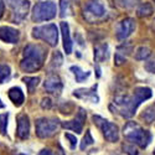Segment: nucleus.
I'll list each match as a JSON object with an SVG mask.
<instances>
[{
    "label": "nucleus",
    "mask_w": 155,
    "mask_h": 155,
    "mask_svg": "<svg viewBox=\"0 0 155 155\" xmlns=\"http://www.w3.org/2000/svg\"><path fill=\"white\" fill-rule=\"evenodd\" d=\"M154 155H155V150H154Z\"/></svg>",
    "instance_id": "obj_39"
},
{
    "label": "nucleus",
    "mask_w": 155,
    "mask_h": 155,
    "mask_svg": "<svg viewBox=\"0 0 155 155\" xmlns=\"http://www.w3.org/2000/svg\"><path fill=\"white\" fill-rule=\"evenodd\" d=\"M18 155H24V154H18Z\"/></svg>",
    "instance_id": "obj_38"
},
{
    "label": "nucleus",
    "mask_w": 155,
    "mask_h": 155,
    "mask_svg": "<svg viewBox=\"0 0 155 155\" xmlns=\"http://www.w3.org/2000/svg\"><path fill=\"white\" fill-rule=\"evenodd\" d=\"M66 137L68 140H70V145H71V149H74L76 148V144H77V139H76V137L74 135H72V134H70V133H66Z\"/></svg>",
    "instance_id": "obj_32"
},
{
    "label": "nucleus",
    "mask_w": 155,
    "mask_h": 155,
    "mask_svg": "<svg viewBox=\"0 0 155 155\" xmlns=\"http://www.w3.org/2000/svg\"><path fill=\"white\" fill-rule=\"evenodd\" d=\"M10 77V67L6 64H0V83H4Z\"/></svg>",
    "instance_id": "obj_26"
},
{
    "label": "nucleus",
    "mask_w": 155,
    "mask_h": 155,
    "mask_svg": "<svg viewBox=\"0 0 155 155\" xmlns=\"http://www.w3.org/2000/svg\"><path fill=\"white\" fill-rule=\"evenodd\" d=\"M62 81L58 76L56 74H52L46 78V81L44 82V88L48 93H60L62 91Z\"/></svg>",
    "instance_id": "obj_14"
},
{
    "label": "nucleus",
    "mask_w": 155,
    "mask_h": 155,
    "mask_svg": "<svg viewBox=\"0 0 155 155\" xmlns=\"http://www.w3.org/2000/svg\"><path fill=\"white\" fill-rule=\"evenodd\" d=\"M140 101L133 96H118L115 97L110 104V109L114 113L120 114L124 118H132L135 114L137 108L140 104Z\"/></svg>",
    "instance_id": "obj_2"
},
{
    "label": "nucleus",
    "mask_w": 155,
    "mask_h": 155,
    "mask_svg": "<svg viewBox=\"0 0 155 155\" xmlns=\"http://www.w3.org/2000/svg\"><path fill=\"white\" fill-rule=\"evenodd\" d=\"M62 64V56L60 52H56L52 57V66L54 67H60Z\"/></svg>",
    "instance_id": "obj_30"
},
{
    "label": "nucleus",
    "mask_w": 155,
    "mask_h": 155,
    "mask_svg": "<svg viewBox=\"0 0 155 155\" xmlns=\"http://www.w3.org/2000/svg\"><path fill=\"white\" fill-rule=\"evenodd\" d=\"M123 149L128 155H138V150L134 145H124Z\"/></svg>",
    "instance_id": "obj_31"
},
{
    "label": "nucleus",
    "mask_w": 155,
    "mask_h": 155,
    "mask_svg": "<svg viewBox=\"0 0 155 155\" xmlns=\"http://www.w3.org/2000/svg\"><path fill=\"white\" fill-rule=\"evenodd\" d=\"M107 11L101 0H88L84 6V16L91 22L101 20L106 16Z\"/></svg>",
    "instance_id": "obj_7"
},
{
    "label": "nucleus",
    "mask_w": 155,
    "mask_h": 155,
    "mask_svg": "<svg viewBox=\"0 0 155 155\" xmlns=\"http://www.w3.org/2000/svg\"><path fill=\"white\" fill-rule=\"evenodd\" d=\"M16 134L20 139H28L30 134V122L26 114H20L18 117V130Z\"/></svg>",
    "instance_id": "obj_13"
},
{
    "label": "nucleus",
    "mask_w": 155,
    "mask_h": 155,
    "mask_svg": "<svg viewBox=\"0 0 155 155\" xmlns=\"http://www.w3.org/2000/svg\"><path fill=\"white\" fill-rule=\"evenodd\" d=\"M4 8H5L4 2H3V0H0V18H2L3 14H4Z\"/></svg>",
    "instance_id": "obj_36"
},
{
    "label": "nucleus",
    "mask_w": 155,
    "mask_h": 155,
    "mask_svg": "<svg viewBox=\"0 0 155 155\" xmlns=\"http://www.w3.org/2000/svg\"><path fill=\"white\" fill-rule=\"evenodd\" d=\"M46 50L40 45H28L24 48V58L20 62V68L24 72H36L45 62Z\"/></svg>",
    "instance_id": "obj_1"
},
{
    "label": "nucleus",
    "mask_w": 155,
    "mask_h": 155,
    "mask_svg": "<svg viewBox=\"0 0 155 155\" xmlns=\"http://www.w3.org/2000/svg\"><path fill=\"white\" fill-rule=\"evenodd\" d=\"M60 128L57 118H40L36 120V135L41 139L51 138Z\"/></svg>",
    "instance_id": "obj_6"
},
{
    "label": "nucleus",
    "mask_w": 155,
    "mask_h": 155,
    "mask_svg": "<svg viewBox=\"0 0 155 155\" xmlns=\"http://www.w3.org/2000/svg\"><path fill=\"white\" fill-rule=\"evenodd\" d=\"M73 96L77 98H81L84 101H89L97 103L98 102V96H97V84L91 87V88H81L77 89V91L73 92Z\"/></svg>",
    "instance_id": "obj_12"
},
{
    "label": "nucleus",
    "mask_w": 155,
    "mask_h": 155,
    "mask_svg": "<svg viewBox=\"0 0 155 155\" xmlns=\"http://www.w3.org/2000/svg\"><path fill=\"white\" fill-rule=\"evenodd\" d=\"M20 31L10 26H0V40L8 44H18Z\"/></svg>",
    "instance_id": "obj_10"
},
{
    "label": "nucleus",
    "mask_w": 155,
    "mask_h": 155,
    "mask_svg": "<svg viewBox=\"0 0 155 155\" xmlns=\"http://www.w3.org/2000/svg\"><path fill=\"white\" fill-rule=\"evenodd\" d=\"M144 67H145V70H147L148 72L155 73V57L148 60V61L145 62V64H144Z\"/></svg>",
    "instance_id": "obj_29"
},
{
    "label": "nucleus",
    "mask_w": 155,
    "mask_h": 155,
    "mask_svg": "<svg viewBox=\"0 0 155 155\" xmlns=\"http://www.w3.org/2000/svg\"><path fill=\"white\" fill-rule=\"evenodd\" d=\"M141 119H144L147 123H153L155 120V103L144 109L141 113Z\"/></svg>",
    "instance_id": "obj_21"
},
{
    "label": "nucleus",
    "mask_w": 155,
    "mask_h": 155,
    "mask_svg": "<svg viewBox=\"0 0 155 155\" xmlns=\"http://www.w3.org/2000/svg\"><path fill=\"white\" fill-rule=\"evenodd\" d=\"M71 71L73 72L77 82H83V81H86L88 77H89V74H91L88 71L84 72V71H83L81 67H78V66H72V67H71Z\"/></svg>",
    "instance_id": "obj_20"
},
{
    "label": "nucleus",
    "mask_w": 155,
    "mask_h": 155,
    "mask_svg": "<svg viewBox=\"0 0 155 155\" xmlns=\"http://www.w3.org/2000/svg\"><path fill=\"white\" fill-rule=\"evenodd\" d=\"M151 55V51L149 47H145V46H140L137 51H135V58L139 60V61H144L147 58H149Z\"/></svg>",
    "instance_id": "obj_22"
},
{
    "label": "nucleus",
    "mask_w": 155,
    "mask_h": 155,
    "mask_svg": "<svg viewBox=\"0 0 155 155\" xmlns=\"http://www.w3.org/2000/svg\"><path fill=\"white\" fill-rule=\"evenodd\" d=\"M153 14V6L151 4L149 3H144V4H141L138 9V15L140 18H148Z\"/></svg>",
    "instance_id": "obj_23"
},
{
    "label": "nucleus",
    "mask_w": 155,
    "mask_h": 155,
    "mask_svg": "<svg viewBox=\"0 0 155 155\" xmlns=\"http://www.w3.org/2000/svg\"><path fill=\"white\" fill-rule=\"evenodd\" d=\"M8 117H9V114H8V113L0 114V134H2V135H6Z\"/></svg>",
    "instance_id": "obj_27"
},
{
    "label": "nucleus",
    "mask_w": 155,
    "mask_h": 155,
    "mask_svg": "<svg viewBox=\"0 0 155 155\" xmlns=\"http://www.w3.org/2000/svg\"><path fill=\"white\" fill-rule=\"evenodd\" d=\"M21 2H22V0H8L9 5H10V6H12V8H16Z\"/></svg>",
    "instance_id": "obj_34"
},
{
    "label": "nucleus",
    "mask_w": 155,
    "mask_h": 155,
    "mask_svg": "<svg viewBox=\"0 0 155 155\" xmlns=\"http://www.w3.org/2000/svg\"><path fill=\"white\" fill-rule=\"evenodd\" d=\"M135 30V21L134 19L132 18H125L123 19L117 26V31H115V34H117V38L118 40H125V38H128L129 36H130Z\"/></svg>",
    "instance_id": "obj_9"
},
{
    "label": "nucleus",
    "mask_w": 155,
    "mask_h": 155,
    "mask_svg": "<svg viewBox=\"0 0 155 155\" xmlns=\"http://www.w3.org/2000/svg\"><path fill=\"white\" fill-rule=\"evenodd\" d=\"M61 32H62V38H63V48L66 51V54L70 55L72 52V40L70 35V26L67 22H61Z\"/></svg>",
    "instance_id": "obj_16"
},
{
    "label": "nucleus",
    "mask_w": 155,
    "mask_h": 155,
    "mask_svg": "<svg viewBox=\"0 0 155 155\" xmlns=\"http://www.w3.org/2000/svg\"><path fill=\"white\" fill-rule=\"evenodd\" d=\"M71 14V8L68 0H60V16L66 18Z\"/></svg>",
    "instance_id": "obj_24"
},
{
    "label": "nucleus",
    "mask_w": 155,
    "mask_h": 155,
    "mask_svg": "<svg viewBox=\"0 0 155 155\" xmlns=\"http://www.w3.org/2000/svg\"><path fill=\"white\" fill-rule=\"evenodd\" d=\"M134 96H135L141 103H143L144 101L151 98L153 92H151V89L148 88V87H137V88L134 89Z\"/></svg>",
    "instance_id": "obj_19"
},
{
    "label": "nucleus",
    "mask_w": 155,
    "mask_h": 155,
    "mask_svg": "<svg viewBox=\"0 0 155 155\" xmlns=\"http://www.w3.org/2000/svg\"><path fill=\"white\" fill-rule=\"evenodd\" d=\"M123 134L128 140L133 141L143 149L149 145L151 140V134L135 122H128L123 128Z\"/></svg>",
    "instance_id": "obj_3"
},
{
    "label": "nucleus",
    "mask_w": 155,
    "mask_h": 155,
    "mask_svg": "<svg viewBox=\"0 0 155 155\" xmlns=\"http://www.w3.org/2000/svg\"><path fill=\"white\" fill-rule=\"evenodd\" d=\"M93 120L101 128L103 137H104L109 143H115V141L119 140V130H118V127L114 123L108 122L101 117H93Z\"/></svg>",
    "instance_id": "obj_8"
},
{
    "label": "nucleus",
    "mask_w": 155,
    "mask_h": 155,
    "mask_svg": "<svg viewBox=\"0 0 155 155\" xmlns=\"http://www.w3.org/2000/svg\"><path fill=\"white\" fill-rule=\"evenodd\" d=\"M84 120H86V112L83 109H80V112L77 113L74 119L64 122V123H62V125L67 129H71V130H73L76 133H81L82 129H83Z\"/></svg>",
    "instance_id": "obj_11"
},
{
    "label": "nucleus",
    "mask_w": 155,
    "mask_h": 155,
    "mask_svg": "<svg viewBox=\"0 0 155 155\" xmlns=\"http://www.w3.org/2000/svg\"><path fill=\"white\" fill-rule=\"evenodd\" d=\"M93 138H92V135H91V133H89V130H87V133H86V137L83 138V140H82V144H81V149L82 150H84L86 148H88L89 145H92L93 144Z\"/></svg>",
    "instance_id": "obj_28"
},
{
    "label": "nucleus",
    "mask_w": 155,
    "mask_h": 155,
    "mask_svg": "<svg viewBox=\"0 0 155 155\" xmlns=\"http://www.w3.org/2000/svg\"><path fill=\"white\" fill-rule=\"evenodd\" d=\"M0 108H4V104L2 103V101H0Z\"/></svg>",
    "instance_id": "obj_37"
},
{
    "label": "nucleus",
    "mask_w": 155,
    "mask_h": 155,
    "mask_svg": "<svg viewBox=\"0 0 155 155\" xmlns=\"http://www.w3.org/2000/svg\"><path fill=\"white\" fill-rule=\"evenodd\" d=\"M37 155H52V151H51L50 149H42Z\"/></svg>",
    "instance_id": "obj_35"
},
{
    "label": "nucleus",
    "mask_w": 155,
    "mask_h": 155,
    "mask_svg": "<svg viewBox=\"0 0 155 155\" xmlns=\"http://www.w3.org/2000/svg\"><path fill=\"white\" fill-rule=\"evenodd\" d=\"M22 81L25 82V84L28 86L29 92H32L34 89L37 87L38 82H40V78H38V77H24Z\"/></svg>",
    "instance_id": "obj_25"
},
{
    "label": "nucleus",
    "mask_w": 155,
    "mask_h": 155,
    "mask_svg": "<svg viewBox=\"0 0 155 155\" xmlns=\"http://www.w3.org/2000/svg\"><path fill=\"white\" fill-rule=\"evenodd\" d=\"M8 94H9V98L11 99V102L14 103L16 107H20L22 103H24V101H25L24 93H22V91H21L19 87H12V88H10L9 92H8Z\"/></svg>",
    "instance_id": "obj_17"
},
{
    "label": "nucleus",
    "mask_w": 155,
    "mask_h": 155,
    "mask_svg": "<svg viewBox=\"0 0 155 155\" xmlns=\"http://www.w3.org/2000/svg\"><path fill=\"white\" fill-rule=\"evenodd\" d=\"M29 9H30V2H28V0H22L16 8H14L12 20L16 21V22H21L25 18H26L28 12H29Z\"/></svg>",
    "instance_id": "obj_15"
},
{
    "label": "nucleus",
    "mask_w": 155,
    "mask_h": 155,
    "mask_svg": "<svg viewBox=\"0 0 155 155\" xmlns=\"http://www.w3.org/2000/svg\"><path fill=\"white\" fill-rule=\"evenodd\" d=\"M108 56H109V54H108V45L107 44L98 45L94 48V60L97 62H103L104 60L108 58Z\"/></svg>",
    "instance_id": "obj_18"
},
{
    "label": "nucleus",
    "mask_w": 155,
    "mask_h": 155,
    "mask_svg": "<svg viewBox=\"0 0 155 155\" xmlns=\"http://www.w3.org/2000/svg\"><path fill=\"white\" fill-rule=\"evenodd\" d=\"M56 4L54 2H44L38 3L34 6L32 10V21L41 22L47 21L56 16Z\"/></svg>",
    "instance_id": "obj_5"
},
{
    "label": "nucleus",
    "mask_w": 155,
    "mask_h": 155,
    "mask_svg": "<svg viewBox=\"0 0 155 155\" xmlns=\"http://www.w3.org/2000/svg\"><path fill=\"white\" fill-rule=\"evenodd\" d=\"M32 36L35 38L47 42L50 46H56L58 42V29L55 24L36 26L32 29Z\"/></svg>",
    "instance_id": "obj_4"
},
{
    "label": "nucleus",
    "mask_w": 155,
    "mask_h": 155,
    "mask_svg": "<svg viewBox=\"0 0 155 155\" xmlns=\"http://www.w3.org/2000/svg\"><path fill=\"white\" fill-rule=\"evenodd\" d=\"M41 106H42V108H44V109H45V108L50 109V108H51V106H52V103H51V99H50V98H44V99H42V102H41Z\"/></svg>",
    "instance_id": "obj_33"
}]
</instances>
